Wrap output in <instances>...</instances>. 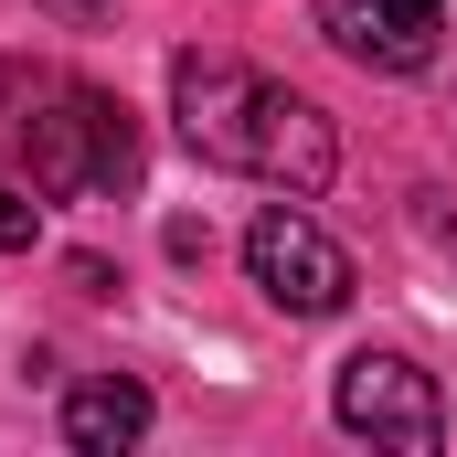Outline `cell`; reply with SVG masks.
<instances>
[{
	"instance_id": "5b68a950",
	"label": "cell",
	"mask_w": 457,
	"mask_h": 457,
	"mask_svg": "<svg viewBox=\"0 0 457 457\" xmlns=\"http://www.w3.org/2000/svg\"><path fill=\"white\" fill-rule=\"evenodd\" d=\"M320 32L372 75H426L447 43V0H320Z\"/></svg>"
},
{
	"instance_id": "8992f818",
	"label": "cell",
	"mask_w": 457,
	"mask_h": 457,
	"mask_svg": "<svg viewBox=\"0 0 457 457\" xmlns=\"http://www.w3.org/2000/svg\"><path fill=\"white\" fill-rule=\"evenodd\" d=\"M149 436V383H128V372H96V383H75L64 394V447L75 457H117Z\"/></svg>"
},
{
	"instance_id": "ba28073f",
	"label": "cell",
	"mask_w": 457,
	"mask_h": 457,
	"mask_svg": "<svg viewBox=\"0 0 457 457\" xmlns=\"http://www.w3.org/2000/svg\"><path fill=\"white\" fill-rule=\"evenodd\" d=\"M43 11H54V21H75V32H96V21H107V0H43Z\"/></svg>"
},
{
	"instance_id": "7a4b0ae2",
	"label": "cell",
	"mask_w": 457,
	"mask_h": 457,
	"mask_svg": "<svg viewBox=\"0 0 457 457\" xmlns=\"http://www.w3.org/2000/svg\"><path fill=\"white\" fill-rule=\"evenodd\" d=\"M0 160L32 192H138V117L64 64H0Z\"/></svg>"
},
{
	"instance_id": "3957f363",
	"label": "cell",
	"mask_w": 457,
	"mask_h": 457,
	"mask_svg": "<svg viewBox=\"0 0 457 457\" xmlns=\"http://www.w3.org/2000/svg\"><path fill=\"white\" fill-rule=\"evenodd\" d=\"M245 277H255V287H266V309H287V320H330V309L351 298V255L309 224L287 192L245 224Z\"/></svg>"
},
{
	"instance_id": "277c9868",
	"label": "cell",
	"mask_w": 457,
	"mask_h": 457,
	"mask_svg": "<svg viewBox=\"0 0 457 457\" xmlns=\"http://www.w3.org/2000/svg\"><path fill=\"white\" fill-rule=\"evenodd\" d=\"M330 415H341L351 436H372V447H404V457H426L436 436H447L436 372H415L404 351H351L341 383H330Z\"/></svg>"
},
{
	"instance_id": "6da1fadb",
	"label": "cell",
	"mask_w": 457,
	"mask_h": 457,
	"mask_svg": "<svg viewBox=\"0 0 457 457\" xmlns=\"http://www.w3.org/2000/svg\"><path fill=\"white\" fill-rule=\"evenodd\" d=\"M170 117H181L192 160L245 170V181H266V192H287V203H320L330 170H341L330 117L309 107V96H287V86H266V75L234 64V54H181V64H170Z\"/></svg>"
},
{
	"instance_id": "52a82bcc",
	"label": "cell",
	"mask_w": 457,
	"mask_h": 457,
	"mask_svg": "<svg viewBox=\"0 0 457 457\" xmlns=\"http://www.w3.org/2000/svg\"><path fill=\"white\" fill-rule=\"evenodd\" d=\"M32 234H43V203H21V192L0 181V255H21Z\"/></svg>"
}]
</instances>
